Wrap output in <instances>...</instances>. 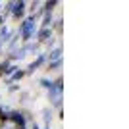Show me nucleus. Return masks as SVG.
Masks as SVG:
<instances>
[{
  "label": "nucleus",
  "mask_w": 129,
  "mask_h": 129,
  "mask_svg": "<svg viewBox=\"0 0 129 129\" xmlns=\"http://www.w3.org/2000/svg\"><path fill=\"white\" fill-rule=\"evenodd\" d=\"M33 27H35V21H33V17L29 19V21H25L23 23V37H29L33 33Z\"/></svg>",
  "instance_id": "f257e3e1"
}]
</instances>
